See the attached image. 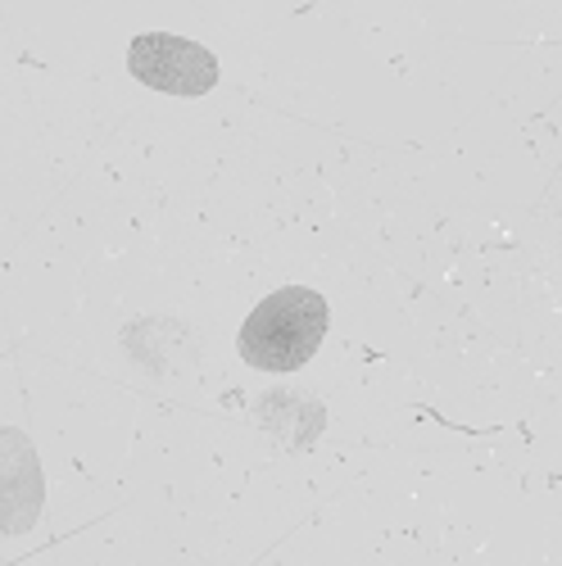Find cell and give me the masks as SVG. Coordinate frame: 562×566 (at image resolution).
Returning <instances> with one entry per match:
<instances>
[{
    "label": "cell",
    "instance_id": "1",
    "mask_svg": "<svg viewBox=\"0 0 562 566\" xmlns=\"http://www.w3.org/2000/svg\"><path fill=\"white\" fill-rule=\"evenodd\" d=\"M326 300L309 286H281L241 322L237 349L259 371H295L326 340Z\"/></svg>",
    "mask_w": 562,
    "mask_h": 566
},
{
    "label": "cell",
    "instance_id": "2",
    "mask_svg": "<svg viewBox=\"0 0 562 566\" xmlns=\"http://www.w3.org/2000/svg\"><path fill=\"white\" fill-rule=\"evenodd\" d=\"M127 69L140 86L164 91V96H205L218 86V60L200 41L168 36V32H146L132 41Z\"/></svg>",
    "mask_w": 562,
    "mask_h": 566
},
{
    "label": "cell",
    "instance_id": "3",
    "mask_svg": "<svg viewBox=\"0 0 562 566\" xmlns=\"http://www.w3.org/2000/svg\"><path fill=\"white\" fill-rule=\"evenodd\" d=\"M41 462L23 431H0V535H23L41 516Z\"/></svg>",
    "mask_w": 562,
    "mask_h": 566
}]
</instances>
